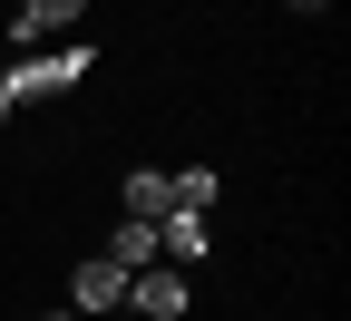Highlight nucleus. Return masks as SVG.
<instances>
[{
  "label": "nucleus",
  "instance_id": "nucleus-1",
  "mask_svg": "<svg viewBox=\"0 0 351 321\" xmlns=\"http://www.w3.org/2000/svg\"><path fill=\"white\" fill-rule=\"evenodd\" d=\"M88 78V49H20L10 59V78H0V117H20V98H59V88H78Z\"/></svg>",
  "mask_w": 351,
  "mask_h": 321
},
{
  "label": "nucleus",
  "instance_id": "nucleus-2",
  "mask_svg": "<svg viewBox=\"0 0 351 321\" xmlns=\"http://www.w3.org/2000/svg\"><path fill=\"white\" fill-rule=\"evenodd\" d=\"M127 311L176 321V311H186V263H137V272H127Z\"/></svg>",
  "mask_w": 351,
  "mask_h": 321
},
{
  "label": "nucleus",
  "instance_id": "nucleus-3",
  "mask_svg": "<svg viewBox=\"0 0 351 321\" xmlns=\"http://www.w3.org/2000/svg\"><path fill=\"white\" fill-rule=\"evenodd\" d=\"M88 20V0H20V20H10V49H39V39H69Z\"/></svg>",
  "mask_w": 351,
  "mask_h": 321
},
{
  "label": "nucleus",
  "instance_id": "nucleus-4",
  "mask_svg": "<svg viewBox=\"0 0 351 321\" xmlns=\"http://www.w3.org/2000/svg\"><path fill=\"white\" fill-rule=\"evenodd\" d=\"M127 302V272L108 263V253H88L78 272H69V311H117Z\"/></svg>",
  "mask_w": 351,
  "mask_h": 321
},
{
  "label": "nucleus",
  "instance_id": "nucleus-5",
  "mask_svg": "<svg viewBox=\"0 0 351 321\" xmlns=\"http://www.w3.org/2000/svg\"><path fill=\"white\" fill-rule=\"evenodd\" d=\"M205 244H215V234H205L195 205H166V214H156V263H205Z\"/></svg>",
  "mask_w": 351,
  "mask_h": 321
},
{
  "label": "nucleus",
  "instance_id": "nucleus-6",
  "mask_svg": "<svg viewBox=\"0 0 351 321\" xmlns=\"http://www.w3.org/2000/svg\"><path fill=\"white\" fill-rule=\"evenodd\" d=\"M108 263H117V272H137V263H156V224H137V214H127L117 234H108Z\"/></svg>",
  "mask_w": 351,
  "mask_h": 321
},
{
  "label": "nucleus",
  "instance_id": "nucleus-7",
  "mask_svg": "<svg viewBox=\"0 0 351 321\" xmlns=\"http://www.w3.org/2000/svg\"><path fill=\"white\" fill-rule=\"evenodd\" d=\"M166 205H176V185H166L156 166H137V175H127V214H137V224H156Z\"/></svg>",
  "mask_w": 351,
  "mask_h": 321
},
{
  "label": "nucleus",
  "instance_id": "nucleus-8",
  "mask_svg": "<svg viewBox=\"0 0 351 321\" xmlns=\"http://www.w3.org/2000/svg\"><path fill=\"white\" fill-rule=\"evenodd\" d=\"M166 185H176V205H195V214L215 205V175H205V166H186V175H166Z\"/></svg>",
  "mask_w": 351,
  "mask_h": 321
},
{
  "label": "nucleus",
  "instance_id": "nucleus-9",
  "mask_svg": "<svg viewBox=\"0 0 351 321\" xmlns=\"http://www.w3.org/2000/svg\"><path fill=\"white\" fill-rule=\"evenodd\" d=\"M293 10H322V0H293Z\"/></svg>",
  "mask_w": 351,
  "mask_h": 321
},
{
  "label": "nucleus",
  "instance_id": "nucleus-10",
  "mask_svg": "<svg viewBox=\"0 0 351 321\" xmlns=\"http://www.w3.org/2000/svg\"><path fill=\"white\" fill-rule=\"evenodd\" d=\"M49 321H78V311H49Z\"/></svg>",
  "mask_w": 351,
  "mask_h": 321
}]
</instances>
